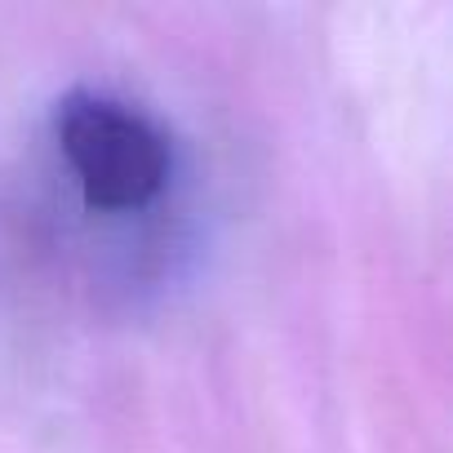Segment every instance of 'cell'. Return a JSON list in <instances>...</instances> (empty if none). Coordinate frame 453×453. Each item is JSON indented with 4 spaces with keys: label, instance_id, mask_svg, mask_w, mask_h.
Instances as JSON below:
<instances>
[{
    "label": "cell",
    "instance_id": "1",
    "mask_svg": "<svg viewBox=\"0 0 453 453\" xmlns=\"http://www.w3.org/2000/svg\"><path fill=\"white\" fill-rule=\"evenodd\" d=\"M54 129L94 209H138L169 178L160 129L116 98L76 89L58 103Z\"/></svg>",
    "mask_w": 453,
    "mask_h": 453
}]
</instances>
